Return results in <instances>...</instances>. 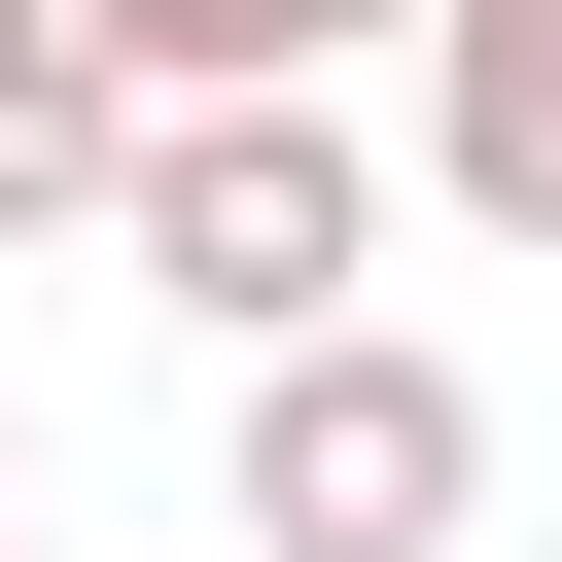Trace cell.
Wrapping results in <instances>:
<instances>
[{"label": "cell", "instance_id": "2", "mask_svg": "<svg viewBox=\"0 0 562 562\" xmlns=\"http://www.w3.org/2000/svg\"><path fill=\"white\" fill-rule=\"evenodd\" d=\"M246 562H457L492 527V386L422 351V316H316V351H246Z\"/></svg>", "mask_w": 562, "mask_h": 562}, {"label": "cell", "instance_id": "5", "mask_svg": "<svg viewBox=\"0 0 562 562\" xmlns=\"http://www.w3.org/2000/svg\"><path fill=\"white\" fill-rule=\"evenodd\" d=\"M105 70H140V105H211V70H351V0H105Z\"/></svg>", "mask_w": 562, "mask_h": 562}, {"label": "cell", "instance_id": "8", "mask_svg": "<svg viewBox=\"0 0 562 562\" xmlns=\"http://www.w3.org/2000/svg\"><path fill=\"white\" fill-rule=\"evenodd\" d=\"M0 562H35V527H0Z\"/></svg>", "mask_w": 562, "mask_h": 562}, {"label": "cell", "instance_id": "1", "mask_svg": "<svg viewBox=\"0 0 562 562\" xmlns=\"http://www.w3.org/2000/svg\"><path fill=\"white\" fill-rule=\"evenodd\" d=\"M386 176H422V140H386L351 70H211V105H140V211H105V246H140L211 351H316V316H386Z\"/></svg>", "mask_w": 562, "mask_h": 562}, {"label": "cell", "instance_id": "7", "mask_svg": "<svg viewBox=\"0 0 562 562\" xmlns=\"http://www.w3.org/2000/svg\"><path fill=\"white\" fill-rule=\"evenodd\" d=\"M351 35H422V0H351Z\"/></svg>", "mask_w": 562, "mask_h": 562}, {"label": "cell", "instance_id": "4", "mask_svg": "<svg viewBox=\"0 0 562 562\" xmlns=\"http://www.w3.org/2000/svg\"><path fill=\"white\" fill-rule=\"evenodd\" d=\"M35 211H140V70H105V0H0V246Z\"/></svg>", "mask_w": 562, "mask_h": 562}, {"label": "cell", "instance_id": "3", "mask_svg": "<svg viewBox=\"0 0 562 562\" xmlns=\"http://www.w3.org/2000/svg\"><path fill=\"white\" fill-rule=\"evenodd\" d=\"M422 211L562 246V0H422Z\"/></svg>", "mask_w": 562, "mask_h": 562}, {"label": "cell", "instance_id": "6", "mask_svg": "<svg viewBox=\"0 0 562 562\" xmlns=\"http://www.w3.org/2000/svg\"><path fill=\"white\" fill-rule=\"evenodd\" d=\"M0 527H35V422H0Z\"/></svg>", "mask_w": 562, "mask_h": 562}]
</instances>
